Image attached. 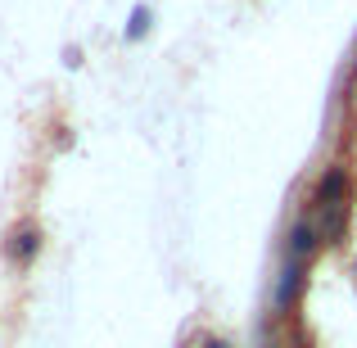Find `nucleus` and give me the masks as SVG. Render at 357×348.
Here are the masks:
<instances>
[{"mask_svg":"<svg viewBox=\"0 0 357 348\" xmlns=\"http://www.w3.org/2000/svg\"><path fill=\"white\" fill-rule=\"evenodd\" d=\"M307 289V262L298 258H280V271H276V285H271V308H276L280 317H289L298 308V298H303Z\"/></svg>","mask_w":357,"mask_h":348,"instance_id":"obj_1","label":"nucleus"},{"mask_svg":"<svg viewBox=\"0 0 357 348\" xmlns=\"http://www.w3.org/2000/svg\"><path fill=\"white\" fill-rule=\"evenodd\" d=\"M340 199H353V181H349V167L344 163H326L321 176L312 186V209H326V204H340Z\"/></svg>","mask_w":357,"mask_h":348,"instance_id":"obj_2","label":"nucleus"},{"mask_svg":"<svg viewBox=\"0 0 357 348\" xmlns=\"http://www.w3.org/2000/svg\"><path fill=\"white\" fill-rule=\"evenodd\" d=\"M349 222H353V199H340V204L317 209V231H321V244L344 249V244H349Z\"/></svg>","mask_w":357,"mask_h":348,"instance_id":"obj_3","label":"nucleus"},{"mask_svg":"<svg viewBox=\"0 0 357 348\" xmlns=\"http://www.w3.org/2000/svg\"><path fill=\"white\" fill-rule=\"evenodd\" d=\"M321 249V231H317V222L307 218H294L285 231V258H298V262H312V253Z\"/></svg>","mask_w":357,"mask_h":348,"instance_id":"obj_4","label":"nucleus"},{"mask_svg":"<svg viewBox=\"0 0 357 348\" xmlns=\"http://www.w3.org/2000/svg\"><path fill=\"white\" fill-rule=\"evenodd\" d=\"M5 253H9V262H14V267H32L36 253H41V227H32V222H27V227H18L5 240Z\"/></svg>","mask_w":357,"mask_h":348,"instance_id":"obj_5","label":"nucleus"},{"mask_svg":"<svg viewBox=\"0 0 357 348\" xmlns=\"http://www.w3.org/2000/svg\"><path fill=\"white\" fill-rule=\"evenodd\" d=\"M149 23H154V14H149L145 5H140V9H131V23H127V41H140V36L149 32Z\"/></svg>","mask_w":357,"mask_h":348,"instance_id":"obj_6","label":"nucleus"},{"mask_svg":"<svg viewBox=\"0 0 357 348\" xmlns=\"http://www.w3.org/2000/svg\"><path fill=\"white\" fill-rule=\"evenodd\" d=\"M204 348H231V344H227V340H208Z\"/></svg>","mask_w":357,"mask_h":348,"instance_id":"obj_7","label":"nucleus"},{"mask_svg":"<svg viewBox=\"0 0 357 348\" xmlns=\"http://www.w3.org/2000/svg\"><path fill=\"white\" fill-rule=\"evenodd\" d=\"M262 348H285V344H280V340H267V344H262Z\"/></svg>","mask_w":357,"mask_h":348,"instance_id":"obj_8","label":"nucleus"}]
</instances>
